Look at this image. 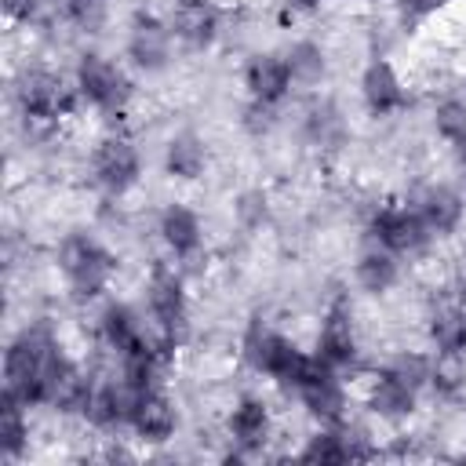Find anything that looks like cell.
Masks as SVG:
<instances>
[{"label":"cell","mask_w":466,"mask_h":466,"mask_svg":"<svg viewBox=\"0 0 466 466\" xmlns=\"http://www.w3.org/2000/svg\"><path fill=\"white\" fill-rule=\"evenodd\" d=\"M66 357L47 328H25L4 353V390L25 408L47 404V382Z\"/></svg>","instance_id":"6da1fadb"},{"label":"cell","mask_w":466,"mask_h":466,"mask_svg":"<svg viewBox=\"0 0 466 466\" xmlns=\"http://www.w3.org/2000/svg\"><path fill=\"white\" fill-rule=\"evenodd\" d=\"M58 266L76 299H95L113 277V255L102 251L91 237H66L58 248Z\"/></svg>","instance_id":"7a4b0ae2"},{"label":"cell","mask_w":466,"mask_h":466,"mask_svg":"<svg viewBox=\"0 0 466 466\" xmlns=\"http://www.w3.org/2000/svg\"><path fill=\"white\" fill-rule=\"evenodd\" d=\"M15 95H18L22 113L29 120H44V124L69 116L76 109V102H80V87L76 84H66L62 76H55L47 69H29L18 80Z\"/></svg>","instance_id":"3957f363"},{"label":"cell","mask_w":466,"mask_h":466,"mask_svg":"<svg viewBox=\"0 0 466 466\" xmlns=\"http://www.w3.org/2000/svg\"><path fill=\"white\" fill-rule=\"evenodd\" d=\"M76 87H80V98L91 102L95 109L102 113H120L131 98V84L127 76L102 55H84L80 66H76Z\"/></svg>","instance_id":"277c9868"},{"label":"cell","mask_w":466,"mask_h":466,"mask_svg":"<svg viewBox=\"0 0 466 466\" xmlns=\"http://www.w3.org/2000/svg\"><path fill=\"white\" fill-rule=\"evenodd\" d=\"M91 171H95V182L109 193H124L127 186H135L138 178V149L120 138V135H109L95 146V157H91Z\"/></svg>","instance_id":"5b68a950"},{"label":"cell","mask_w":466,"mask_h":466,"mask_svg":"<svg viewBox=\"0 0 466 466\" xmlns=\"http://www.w3.org/2000/svg\"><path fill=\"white\" fill-rule=\"evenodd\" d=\"M149 320L164 331V339L175 346V339L182 335L186 328V291H182V280L167 269H157L149 277Z\"/></svg>","instance_id":"8992f818"},{"label":"cell","mask_w":466,"mask_h":466,"mask_svg":"<svg viewBox=\"0 0 466 466\" xmlns=\"http://www.w3.org/2000/svg\"><path fill=\"white\" fill-rule=\"evenodd\" d=\"M371 237L375 244H382L386 251L393 255H408V251H419L430 237L426 222L419 218V211L411 208H382L375 218H371Z\"/></svg>","instance_id":"52a82bcc"},{"label":"cell","mask_w":466,"mask_h":466,"mask_svg":"<svg viewBox=\"0 0 466 466\" xmlns=\"http://www.w3.org/2000/svg\"><path fill=\"white\" fill-rule=\"evenodd\" d=\"M317 357L328 360L331 368H346V364L357 360V328H353V317H350V309L342 302H335L320 320Z\"/></svg>","instance_id":"ba28073f"},{"label":"cell","mask_w":466,"mask_h":466,"mask_svg":"<svg viewBox=\"0 0 466 466\" xmlns=\"http://www.w3.org/2000/svg\"><path fill=\"white\" fill-rule=\"evenodd\" d=\"M171 25L146 15L131 25V36H127V55L135 58V66L142 69H164L167 58H171Z\"/></svg>","instance_id":"9c48e42d"},{"label":"cell","mask_w":466,"mask_h":466,"mask_svg":"<svg viewBox=\"0 0 466 466\" xmlns=\"http://www.w3.org/2000/svg\"><path fill=\"white\" fill-rule=\"evenodd\" d=\"M299 397H302L306 411L317 415L320 422H342V415H346V390L335 379V368L331 364H324L317 375H309L299 386Z\"/></svg>","instance_id":"30bf717a"},{"label":"cell","mask_w":466,"mask_h":466,"mask_svg":"<svg viewBox=\"0 0 466 466\" xmlns=\"http://www.w3.org/2000/svg\"><path fill=\"white\" fill-rule=\"evenodd\" d=\"M244 84H248V91H251L255 102L277 106V102L291 91V73H288L284 55H255V58L248 62Z\"/></svg>","instance_id":"8fae6325"},{"label":"cell","mask_w":466,"mask_h":466,"mask_svg":"<svg viewBox=\"0 0 466 466\" xmlns=\"http://www.w3.org/2000/svg\"><path fill=\"white\" fill-rule=\"evenodd\" d=\"M360 95H364L368 109H371V113H379V116L397 113V109L408 102V95H404V84H400L397 69H393L390 62H382V58H375V62L364 69V76H360Z\"/></svg>","instance_id":"7c38bea8"},{"label":"cell","mask_w":466,"mask_h":466,"mask_svg":"<svg viewBox=\"0 0 466 466\" xmlns=\"http://www.w3.org/2000/svg\"><path fill=\"white\" fill-rule=\"evenodd\" d=\"M91 390H95L91 375L84 368L62 360L58 371L51 375V382H47V404L62 415H84V408L91 400Z\"/></svg>","instance_id":"4fadbf2b"},{"label":"cell","mask_w":466,"mask_h":466,"mask_svg":"<svg viewBox=\"0 0 466 466\" xmlns=\"http://www.w3.org/2000/svg\"><path fill=\"white\" fill-rule=\"evenodd\" d=\"M415 393H419V386H411L404 375H397L390 368V371H382V375L371 379V386H368V408L379 419H404L415 408Z\"/></svg>","instance_id":"5bb4252c"},{"label":"cell","mask_w":466,"mask_h":466,"mask_svg":"<svg viewBox=\"0 0 466 466\" xmlns=\"http://www.w3.org/2000/svg\"><path fill=\"white\" fill-rule=\"evenodd\" d=\"M178 426V415H175V404L160 393V390H142L138 404H135V415H131V430L142 437V441H167Z\"/></svg>","instance_id":"9a60e30c"},{"label":"cell","mask_w":466,"mask_h":466,"mask_svg":"<svg viewBox=\"0 0 466 466\" xmlns=\"http://www.w3.org/2000/svg\"><path fill=\"white\" fill-rule=\"evenodd\" d=\"M171 33L193 47L211 44L215 29H218V11L211 0H175L171 7Z\"/></svg>","instance_id":"2e32d148"},{"label":"cell","mask_w":466,"mask_h":466,"mask_svg":"<svg viewBox=\"0 0 466 466\" xmlns=\"http://www.w3.org/2000/svg\"><path fill=\"white\" fill-rule=\"evenodd\" d=\"M98 335H102V342H106L113 353H127V350H135V346H146V324H142V317H138L135 309L120 306V302L102 313Z\"/></svg>","instance_id":"e0dca14e"},{"label":"cell","mask_w":466,"mask_h":466,"mask_svg":"<svg viewBox=\"0 0 466 466\" xmlns=\"http://www.w3.org/2000/svg\"><path fill=\"white\" fill-rule=\"evenodd\" d=\"M229 437L244 448V451H255L269 441V408L255 397H244L233 415H229Z\"/></svg>","instance_id":"ac0fdd59"},{"label":"cell","mask_w":466,"mask_h":466,"mask_svg":"<svg viewBox=\"0 0 466 466\" xmlns=\"http://www.w3.org/2000/svg\"><path fill=\"white\" fill-rule=\"evenodd\" d=\"M419 218L426 222L430 233L444 237L462 222V197L455 189H448V186H433L419 200Z\"/></svg>","instance_id":"d6986e66"},{"label":"cell","mask_w":466,"mask_h":466,"mask_svg":"<svg viewBox=\"0 0 466 466\" xmlns=\"http://www.w3.org/2000/svg\"><path fill=\"white\" fill-rule=\"evenodd\" d=\"M160 237H164V244L175 251V255H193L197 248H200V218L189 211V208H182V204H171L164 215H160Z\"/></svg>","instance_id":"ffe728a7"},{"label":"cell","mask_w":466,"mask_h":466,"mask_svg":"<svg viewBox=\"0 0 466 466\" xmlns=\"http://www.w3.org/2000/svg\"><path fill=\"white\" fill-rule=\"evenodd\" d=\"M25 444H29L25 404L4 390V397H0V455L4 459H18Z\"/></svg>","instance_id":"44dd1931"},{"label":"cell","mask_w":466,"mask_h":466,"mask_svg":"<svg viewBox=\"0 0 466 466\" xmlns=\"http://www.w3.org/2000/svg\"><path fill=\"white\" fill-rule=\"evenodd\" d=\"M204 164H208V153H204V142L197 135H175L167 142V157H164L167 175L189 182V178H197L204 171Z\"/></svg>","instance_id":"7402d4cb"},{"label":"cell","mask_w":466,"mask_h":466,"mask_svg":"<svg viewBox=\"0 0 466 466\" xmlns=\"http://www.w3.org/2000/svg\"><path fill=\"white\" fill-rule=\"evenodd\" d=\"M357 280H360L364 291H375V295L379 291H390L393 280H397V258H393V251H386L382 244L368 248L357 258Z\"/></svg>","instance_id":"603a6c76"},{"label":"cell","mask_w":466,"mask_h":466,"mask_svg":"<svg viewBox=\"0 0 466 466\" xmlns=\"http://www.w3.org/2000/svg\"><path fill=\"white\" fill-rule=\"evenodd\" d=\"M280 346H284V335H277L273 328H266V324H251L248 328V335H244V360H248V368H255V371H262V375H269V368H273V360H277V353H280Z\"/></svg>","instance_id":"cb8c5ba5"},{"label":"cell","mask_w":466,"mask_h":466,"mask_svg":"<svg viewBox=\"0 0 466 466\" xmlns=\"http://www.w3.org/2000/svg\"><path fill=\"white\" fill-rule=\"evenodd\" d=\"M430 339L437 350L459 353L466 350V306H444L430 320Z\"/></svg>","instance_id":"d4e9b609"},{"label":"cell","mask_w":466,"mask_h":466,"mask_svg":"<svg viewBox=\"0 0 466 466\" xmlns=\"http://www.w3.org/2000/svg\"><path fill=\"white\" fill-rule=\"evenodd\" d=\"M284 62H288L291 84H299V87H313V84L324 76V51H320L313 40L291 44L288 55H284Z\"/></svg>","instance_id":"484cf974"},{"label":"cell","mask_w":466,"mask_h":466,"mask_svg":"<svg viewBox=\"0 0 466 466\" xmlns=\"http://www.w3.org/2000/svg\"><path fill=\"white\" fill-rule=\"evenodd\" d=\"M430 382H433L441 393L462 390V386H466V360H462V350H459V353L437 350V357L430 360Z\"/></svg>","instance_id":"4316f807"},{"label":"cell","mask_w":466,"mask_h":466,"mask_svg":"<svg viewBox=\"0 0 466 466\" xmlns=\"http://www.w3.org/2000/svg\"><path fill=\"white\" fill-rule=\"evenodd\" d=\"M66 18L87 33H95L109 18V0H66Z\"/></svg>","instance_id":"83f0119b"},{"label":"cell","mask_w":466,"mask_h":466,"mask_svg":"<svg viewBox=\"0 0 466 466\" xmlns=\"http://www.w3.org/2000/svg\"><path fill=\"white\" fill-rule=\"evenodd\" d=\"M433 124H437V131H441L448 142L462 138V135H466V102H455V98L441 102L437 113H433Z\"/></svg>","instance_id":"f1b7e54d"},{"label":"cell","mask_w":466,"mask_h":466,"mask_svg":"<svg viewBox=\"0 0 466 466\" xmlns=\"http://www.w3.org/2000/svg\"><path fill=\"white\" fill-rule=\"evenodd\" d=\"M237 215H240L248 226L262 222V215H266V197H262V193H244L240 204H237Z\"/></svg>","instance_id":"f546056e"},{"label":"cell","mask_w":466,"mask_h":466,"mask_svg":"<svg viewBox=\"0 0 466 466\" xmlns=\"http://www.w3.org/2000/svg\"><path fill=\"white\" fill-rule=\"evenodd\" d=\"M40 7H44V0H4V11L11 22H33L40 15Z\"/></svg>","instance_id":"4dcf8cb0"},{"label":"cell","mask_w":466,"mask_h":466,"mask_svg":"<svg viewBox=\"0 0 466 466\" xmlns=\"http://www.w3.org/2000/svg\"><path fill=\"white\" fill-rule=\"evenodd\" d=\"M444 4H448V0H397L400 15H408V18H426V15L441 11Z\"/></svg>","instance_id":"1f68e13d"}]
</instances>
